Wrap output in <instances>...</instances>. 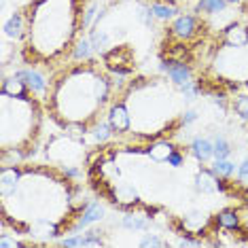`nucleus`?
<instances>
[{"mask_svg":"<svg viewBox=\"0 0 248 248\" xmlns=\"http://www.w3.org/2000/svg\"><path fill=\"white\" fill-rule=\"evenodd\" d=\"M238 178L242 185H246L248 187V157L246 159H242V163L238 166Z\"/></svg>","mask_w":248,"mask_h":248,"instance_id":"nucleus-26","label":"nucleus"},{"mask_svg":"<svg viewBox=\"0 0 248 248\" xmlns=\"http://www.w3.org/2000/svg\"><path fill=\"white\" fill-rule=\"evenodd\" d=\"M4 34L9 38H13V41L21 38V34H24V19H21L19 13H13L7 21H4Z\"/></svg>","mask_w":248,"mask_h":248,"instance_id":"nucleus-12","label":"nucleus"},{"mask_svg":"<svg viewBox=\"0 0 248 248\" xmlns=\"http://www.w3.org/2000/svg\"><path fill=\"white\" fill-rule=\"evenodd\" d=\"M206 214L204 212H189L187 217H185V223L187 225H191V223H195V229H202L206 225Z\"/></svg>","mask_w":248,"mask_h":248,"instance_id":"nucleus-24","label":"nucleus"},{"mask_svg":"<svg viewBox=\"0 0 248 248\" xmlns=\"http://www.w3.org/2000/svg\"><path fill=\"white\" fill-rule=\"evenodd\" d=\"M110 129H112L110 123H100V125L95 127V132H93V138L98 140V142H104V140L110 138Z\"/></svg>","mask_w":248,"mask_h":248,"instance_id":"nucleus-25","label":"nucleus"},{"mask_svg":"<svg viewBox=\"0 0 248 248\" xmlns=\"http://www.w3.org/2000/svg\"><path fill=\"white\" fill-rule=\"evenodd\" d=\"M106 64L117 72H127L132 68L134 60H132V53H129L127 47H115L106 53Z\"/></svg>","mask_w":248,"mask_h":248,"instance_id":"nucleus-1","label":"nucleus"},{"mask_svg":"<svg viewBox=\"0 0 248 248\" xmlns=\"http://www.w3.org/2000/svg\"><path fill=\"white\" fill-rule=\"evenodd\" d=\"M121 225L125 229H146L149 227V218L140 217V214H125L121 218Z\"/></svg>","mask_w":248,"mask_h":248,"instance_id":"nucleus-19","label":"nucleus"},{"mask_svg":"<svg viewBox=\"0 0 248 248\" xmlns=\"http://www.w3.org/2000/svg\"><path fill=\"white\" fill-rule=\"evenodd\" d=\"M161 70L166 72V75L170 77L178 87H185V85H189V83L193 81V77H191V68L185 64V62H170L168 66L161 64Z\"/></svg>","mask_w":248,"mask_h":248,"instance_id":"nucleus-2","label":"nucleus"},{"mask_svg":"<svg viewBox=\"0 0 248 248\" xmlns=\"http://www.w3.org/2000/svg\"><path fill=\"white\" fill-rule=\"evenodd\" d=\"M26 83L21 81V78H17L13 75V78H4L2 81V93L4 95H11V98H15V95H17V98H21V95L26 93Z\"/></svg>","mask_w":248,"mask_h":248,"instance_id":"nucleus-13","label":"nucleus"},{"mask_svg":"<svg viewBox=\"0 0 248 248\" xmlns=\"http://www.w3.org/2000/svg\"><path fill=\"white\" fill-rule=\"evenodd\" d=\"M172 146L168 144V142H157V144H153V146H149V157L153 161H168V157H170V153H172Z\"/></svg>","mask_w":248,"mask_h":248,"instance_id":"nucleus-15","label":"nucleus"},{"mask_svg":"<svg viewBox=\"0 0 248 248\" xmlns=\"http://www.w3.org/2000/svg\"><path fill=\"white\" fill-rule=\"evenodd\" d=\"M15 77L21 78V81L28 85V89L34 93H43L45 89H47V81H45V77L38 70H17Z\"/></svg>","mask_w":248,"mask_h":248,"instance_id":"nucleus-4","label":"nucleus"},{"mask_svg":"<svg viewBox=\"0 0 248 248\" xmlns=\"http://www.w3.org/2000/svg\"><path fill=\"white\" fill-rule=\"evenodd\" d=\"M191 153H193V157L197 161H208L214 157V142L208 138H202L197 136L193 142H191Z\"/></svg>","mask_w":248,"mask_h":248,"instance_id":"nucleus-7","label":"nucleus"},{"mask_svg":"<svg viewBox=\"0 0 248 248\" xmlns=\"http://www.w3.org/2000/svg\"><path fill=\"white\" fill-rule=\"evenodd\" d=\"M197 119V112L195 110H187V112H185V115H183V123H185V125H189V123H193Z\"/></svg>","mask_w":248,"mask_h":248,"instance_id":"nucleus-31","label":"nucleus"},{"mask_svg":"<svg viewBox=\"0 0 248 248\" xmlns=\"http://www.w3.org/2000/svg\"><path fill=\"white\" fill-rule=\"evenodd\" d=\"M92 45L95 51H106V49L110 47V36L106 34L104 30H95L92 34Z\"/></svg>","mask_w":248,"mask_h":248,"instance_id":"nucleus-22","label":"nucleus"},{"mask_svg":"<svg viewBox=\"0 0 248 248\" xmlns=\"http://www.w3.org/2000/svg\"><path fill=\"white\" fill-rule=\"evenodd\" d=\"M214 157H217V159H225V157H229L231 155V142L225 136H221V134H218V136H214Z\"/></svg>","mask_w":248,"mask_h":248,"instance_id":"nucleus-18","label":"nucleus"},{"mask_svg":"<svg viewBox=\"0 0 248 248\" xmlns=\"http://www.w3.org/2000/svg\"><path fill=\"white\" fill-rule=\"evenodd\" d=\"M140 246H168V242L155 238V235H149V238H144L142 242H140Z\"/></svg>","mask_w":248,"mask_h":248,"instance_id":"nucleus-28","label":"nucleus"},{"mask_svg":"<svg viewBox=\"0 0 248 248\" xmlns=\"http://www.w3.org/2000/svg\"><path fill=\"white\" fill-rule=\"evenodd\" d=\"M227 2H231V4H240L242 0H227Z\"/></svg>","mask_w":248,"mask_h":248,"instance_id":"nucleus-32","label":"nucleus"},{"mask_svg":"<svg viewBox=\"0 0 248 248\" xmlns=\"http://www.w3.org/2000/svg\"><path fill=\"white\" fill-rule=\"evenodd\" d=\"M151 11H153L155 19L166 21V19H172V17H174V13H176V7H174V4L161 2V0H155V2L151 4Z\"/></svg>","mask_w":248,"mask_h":248,"instance_id":"nucleus-14","label":"nucleus"},{"mask_svg":"<svg viewBox=\"0 0 248 248\" xmlns=\"http://www.w3.org/2000/svg\"><path fill=\"white\" fill-rule=\"evenodd\" d=\"M112 195H115V202H119V204H136L138 202V193L136 189L132 187V185H117L115 191H112Z\"/></svg>","mask_w":248,"mask_h":248,"instance_id":"nucleus-11","label":"nucleus"},{"mask_svg":"<svg viewBox=\"0 0 248 248\" xmlns=\"http://www.w3.org/2000/svg\"><path fill=\"white\" fill-rule=\"evenodd\" d=\"M168 163H170V166H174V168L183 166V155H180L178 151H172L170 157H168Z\"/></svg>","mask_w":248,"mask_h":248,"instance_id":"nucleus-30","label":"nucleus"},{"mask_svg":"<svg viewBox=\"0 0 248 248\" xmlns=\"http://www.w3.org/2000/svg\"><path fill=\"white\" fill-rule=\"evenodd\" d=\"M102 218H104V208L100 206V204H89L85 210H83L81 217H78L77 229L87 227V225H92V223H95V221H102Z\"/></svg>","mask_w":248,"mask_h":248,"instance_id":"nucleus-10","label":"nucleus"},{"mask_svg":"<svg viewBox=\"0 0 248 248\" xmlns=\"http://www.w3.org/2000/svg\"><path fill=\"white\" fill-rule=\"evenodd\" d=\"M161 2H168V0H161Z\"/></svg>","mask_w":248,"mask_h":248,"instance_id":"nucleus-33","label":"nucleus"},{"mask_svg":"<svg viewBox=\"0 0 248 248\" xmlns=\"http://www.w3.org/2000/svg\"><path fill=\"white\" fill-rule=\"evenodd\" d=\"M246 140H248V134H246Z\"/></svg>","mask_w":248,"mask_h":248,"instance_id":"nucleus-34","label":"nucleus"},{"mask_svg":"<svg viewBox=\"0 0 248 248\" xmlns=\"http://www.w3.org/2000/svg\"><path fill=\"white\" fill-rule=\"evenodd\" d=\"M195 187L202 193H217V191H225L223 180L217 176L212 170H202L195 176Z\"/></svg>","mask_w":248,"mask_h":248,"instance_id":"nucleus-3","label":"nucleus"},{"mask_svg":"<svg viewBox=\"0 0 248 248\" xmlns=\"http://www.w3.org/2000/svg\"><path fill=\"white\" fill-rule=\"evenodd\" d=\"M93 45H92V38H81L75 47V58L77 60H89L93 55Z\"/></svg>","mask_w":248,"mask_h":248,"instance_id":"nucleus-20","label":"nucleus"},{"mask_svg":"<svg viewBox=\"0 0 248 248\" xmlns=\"http://www.w3.org/2000/svg\"><path fill=\"white\" fill-rule=\"evenodd\" d=\"M233 110H235V115H238L242 121H248V93L240 95V98L235 100V102H233Z\"/></svg>","mask_w":248,"mask_h":248,"instance_id":"nucleus-23","label":"nucleus"},{"mask_svg":"<svg viewBox=\"0 0 248 248\" xmlns=\"http://www.w3.org/2000/svg\"><path fill=\"white\" fill-rule=\"evenodd\" d=\"M172 32H174V36L187 41V38H191L197 32V21H195V17H191V15H180V17L174 21Z\"/></svg>","mask_w":248,"mask_h":248,"instance_id":"nucleus-6","label":"nucleus"},{"mask_svg":"<svg viewBox=\"0 0 248 248\" xmlns=\"http://www.w3.org/2000/svg\"><path fill=\"white\" fill-rule=\"evenodd\" d=\"M0 246H2V248H21L24 244H21V242H17V240H9L7 235L2 233V238H0Z\"/></svg>","mask_w":248,"mask_h":248,"instance_id":"nucleus-29","label":"nucleus"},{"mask_svg":"<svg viewBox=\"0 0 248 248\" xmlns=\"http://www.w3.org/2000/svg\"><path fill=\"white\" fill-rule=\"evenodd\" d=\"M223 41L227 43L229 47H246L248 45V28L240 26V24L229 26L223 34Z\"/></svg>","mask_w":248,"mask_h":248,"instance_id":"nucleus-5","label":"nucleus"},{"mask_svg":"<svg viewBox=\"0 0 248 248\" xmlns=\"http://www.w3.org/2000/svg\"><path fill=\"white\" fill-rule=\"evenodd\" d=\"M217 221H218V225H221L223 229H238L240 227V217H238V212H235V210L218 212Z\"/></svg>","mask_w":248,"mask_h":248,"instance_id":"nucleus-17","label":"nucleus"},{"mask_svg":"<svg viewBox=\"0 0 248 248\" xmlns=\"http://www.w3.org/2000/svg\"><path fill=\"white\" fill-rule=\"evenodd\" d=\"M212 172L217 174L218 178H229L231 174L235 172V163L229 159V157H225V159H217L212 163Z\"/></svg>","mask_w":248,"mask_h":248,"instance_id":"nucleus-16","label":"nucleus"},{"mask_svg":"<svg viewBox=\"0 0 248 248\" xmlns=\"http://www.w3.org/2000/svg\"><path fill=\"white\" fill-rule=\"evenodd\" d=\"M227 0H200V11H204V13H221V11H225V7H227Z\"/></svg>","mask_w":248,"mask_h":248,"instance_id":"nucleus-21","label":"nucleus"},{"mask_svg":"<svg viewBox=\"0 0 248 248\" xmlns=\"http://www.w3.org/2000/svg\"><path fill=\"white\" fill-rule=\"evenodd\" d=\"M62 246H68V248H75V246H87V238H66L60 242Z\"/></svg>","mask_w":248,"mask_h":248,"instance_id":"nucleus-27","label":"nucleus"},{"mask_svg":"<svg viewBox=\"0 0 248 248\" xmlns=\"http://www.w3.org/2000/svg\"><path fill=\"white\" fill-rule=\"evenodd\" d=\"M17 178L19 174L15 168H2V172H0V193H2V197H9L11 193H15Z\"/></svg>","mask_w":248,"mask_h":248,"instance_id":"nucleus-9","label":"nucleus"},{"mask_svg":"<svg viewBox=\"0 0 248 248\" xmlns=\"http://www.w3.org/2000/svg\"><path fill=\"white\" fill-rule=\"evenodd\" d=\"M108 123L112 125L115 132H127L129 127V115L125 110V106L123 104H115L110 108V115H108Z\"/></svg>","mask_w":248,"mask_h":248,"instance_id":"nucleus-8","label":"nucleus"}]
</instances>
